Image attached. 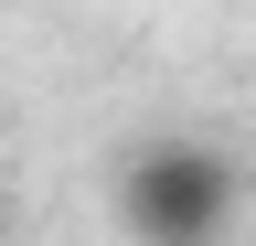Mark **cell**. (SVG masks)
<instances>
[{
  "instance_id": "cell-1",
  "label": "cell",
  "mask_w": 256,
  "mask_h": 246,
  "mask_svg": "<svg viewBox=\"0 0 256 246\" xmlns=\"http://www.w3.org/2000/svg\"><path fill=\"white\" fill-rule=\"evenodd\" d=\"M118 214H128L139 246H214L224 214H235V171H224L214 150L171 139V150H150V161L118 182Z\"/></svg>"
}]
</instances>
